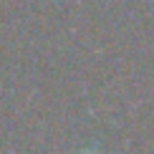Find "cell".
I'll return each mask as SVG.
<instances>
[{"instance_id":"obj_1","label":"cell","mask_w":154,"mask_h":154,"mask_svg":"<svg viewBox=\"0 0 154 154\" xmlns=\"http://www.w3.org/2000/svg\"><path fill=\"white\" fill-rule=\"evenodd\" d=\"M81 154H96V152H81Z\"/></svg>"}]
</instances>
